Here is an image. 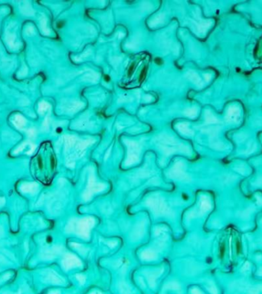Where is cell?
Instances as JSON below:
<instances>
[{"mask_svg": "<svg viewBox=\"0 0 262 294\" xmlns=\"http://www.w3.org/2000/svg\"><path fill=\"white\" fill-rule=\"evenodd\" d=\"M211 25V21H203V22L200 23V24H199V31L200 32H202V33H205V32L209 28Z\"/></svg>", "mask_w": 262, "mask_h": 294, "instance_id": "cell-5", "label": "cell"}, {"mask_svg": "<svg viewBox=\"0 0 262 294\" xmlns=\"http://www.w3.org/2000/svg\"><path fill=\"white\" fill-rule=\"evenodd\" d=\"M14 124L18 128H21L25 126V119L22 117L20 115H17V116H15V119H13Z\"/></svg>", "mask_w": 262, "mask_h": 294, "instance_id": "cell-3", "label": "cell"}, {"mask_svg": "<svg viewBox=\"0 0 262 294\" xmlns=\"http://www.w3.org/2000/svg\"><path fill=\"white\" fill-rule=\"evenodd\" d=\"M241 109L237 105H231L228 108L225 119L229 123H238L241 119Z\"/></svg>", "mask_w": 262, "mask_h": 294, "instance_id": "cell-1", "label": "cell"}, {"mask_svg": "<svg viewBox=\"0 0 262 294\" xmlns=\"http://www.w3.org/2000/svg\"><path fill=\"white\" fill-rule=\"evenodd\" d=\"M177 128L179 129V131H181L182 133H186V134H190V133H192V132L189 130L188 126V124L186 123H181L177 125Z\"/></svg>", "mask_w": 262, "mask_h": 294, "instance_id": "cell-6", "label": "cell"}, {"mask_svg": "<svg viewBox=\"0 0 262 294\" xmlns=\"http://www.w3.org/2000/svg\"><path fill=\"white\" fill-rule=\"evenodd\" d=\"M205 120L207 123H218V119L209 110L205 112Z\"/></svg>", "mask_w": 262, "mask_h": 294, "instance_id": "cell-4", "label": "cell"}, {"mask_svg": "<svg viewBox=\"0 0 262 294\" xmlns=\"http://www.w3.org/2000/svg\"><path fill=\"white\" fill-rule=\"evenodd\" d=\"M187 77L192 81L194 84H196V85L199 86V87H202L203 84H202V81H201L200 77L197 75V74L195 73V72L190 71L188 72V74H187Z\"/></svg>", "mask_w": 262, "mask_h": 294, "instance_id": "cell-2", "label": "cell"}, {"mask_svg": "<svg viewBox=\"0 0 262 294\" xmlns=\"http://www.w3.org/2000/svg\"><path fill=\"white\" fill-rule=\"evenodd\" d=\"M185 115H186V116H188V117L194 118V117H196V115H197L198 110L196 108L188 109V110H185Z\"/></svg>", "mask_w": 262, "mask_h": 294, "instance_id": "cell-7", "label": "cell"}, {"mask_svg": "<svg viewBox=\"0 0 262 294\" xmlns=\"http://www.w3.org/2000/svg\"><path fill=\"white\" fill-rule=\"evenodd\" d=\"M49 107H50V106H49L48 104H47V103L45 102L41 103L39 105V112L41 113H43L44 112H45Z\"/></svg>", "mask_w": 262, "mask_h": 294, "instance_id": "cell-8", "label": "cell"}, {"mask_svg": "<svg viewBox=\"0 0 262 294\" xmlns=\"http://www.w3.org/2000/svg\"><path fill=\"white\" fill-rule=\"evenodd\" d=\"M205 80H206L207 81H208L211 77V74H206L205 75Z\"/></svg>", "mask_w": 262, "mask_h": 294, "instance_id": "cell-9", "label": "cell"}]
</instances>
